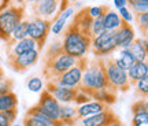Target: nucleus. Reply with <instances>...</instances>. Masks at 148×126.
<instances>
[{
	"instance_id": "6e6552de",
	"label": "nucleus",
	"mask_w": 148,
	"mask_h": 126,
	"mask_svg": "<svg viewBox=\"0 0 148 126\" xmlns=\"http://www.w3.org/2000/svg\"><path fill=\"white\" fill-rule=\"evenodd\" d=\"M40 56V51L38 49H32V51H26L19 55H14V56H8V66H10L15 73H25L27 68L34 66L38 60Z\"/></svg>"
},
{
	"instance_id": "a19ab883",
	"label": "nucleus",
	"mask_w": 148,
	"mask_h": 126,
	"mask_svg": "<svg viewBox=\"0 0 148 126\" xmlns=\"http://www.w3.org/2000/svg\"><path fill=\"white\" fill-rule=\"evenodd\" d=\"M16 1H18V3H21V4H22V1H23V0H16Z\"/></svg>"
},
{
	"instance_id": "5701e85b",
	"label": "nucleus",
	"mask_w": 148,
	"mask_h": 126,
	"mask_svg": "<svg viewBox=\"0 0 148 126\" xmlns=\"http://www.w3.org/2000/svg\"><path fill=\"white\" fill-rule=\"evenodd\" d=\"M16 107H18V97L14 92L0 96V112H4V111L16 108Z\"/></svg>"
},
{
	"instance_id": "6ab92c4d",
	"label": "nucleus",
	"mask_w": 148,
	"mask_h": 126,
	"mask_svg": "<svg viewBox=\"0 0 148 126\" xmlns=\"http://www.w3.org/2000/svg\"><path fill=\"white\" fill-rule=\"evenodd\" d=\"M73 22L75 23V26L78 27L84 34H86V36L90 37V25H92V18H90L89 14H88L86 7L82 8V10H79L78 12L75 14ZM90 38H92V37H90Z\"/></svg>"
},
{
	"instance_id": "423d86ee",
	"label": "nucleus",
	"mask_w": 148,
	"mask_h": 126,
	"mask_svg": "<svg viewBox=\"0 0 148 126\" xmlns=\"http://www.w3.org/2000/svg\"><path fill=\"white\" fill-rule=\"evenodd\" d=\"M88 62H89V60L86 59V56L78 59L73 67H70L69 70H66L63 74L58 75L56 78L51 79V81L58 85L66 86V88H77V89H78L81 78H82V73H84L85 67L88 66Z\"/></svg>"
},
{
	"instance_id": "0eeeda50",
	"label": "nucleus",
	"mask_w": 148,
	"mask_h": 126,
	"mask_svg": "<svg viewBox=\"0 0 148 126\" xmlns=\"http://www.w3.org/2000/svg\"><path fill=\"white\" fill-rule=\"evenodd\" d=\"M49 33H51V21L49 19L36 16L32 21H27V37L36 41L38 51L42 49Z\"/></svg>"
},
{
	"instance_id": "393cba45",
	"label": "nucleus",
	"mask_w": 148,
	"mask_h": 126,
	"mask_svg": "<svg viewBox=\"0 0 148 126\" xmlns=\"http://www.w3.org/2000/svg\"><path fill=\"white\" fill-rule=\"evenodd\" d=\"M127 4L134 14L148 12V0H127Z\"/></svg>"
},
{
	"instance_id": "a878e982",
	"label": "nucleus",
	"mask_w": 148,
	"mask_h": 126,
	"mask_svg": "<svg viewBox=\"0 0 148 126\" xmlns=\"http://www.w3.org/2000/svg\"><path fill=\"white\" fill-rule=\"evenodd\" d=\"M104 32V23H103V15L93 18L92 19V25H90V37L99 36L100 33Z\"/></svg>"
},
{
	"instance_id": "79ce46f5",
	"label": "nucleus",
	"mask_w": 148,
	"mask_h": 126,
	"mask_svg": "<svg viewBox=\"0 0 148 126\" xmlns=\"http://www.w3.org/2000/svg\"><path fill=\"white\" fill-rule=\"evenodd\" d=\"M69 1H74V3H75V1H77V0H69Z\"/></svg>"
},
{
	"instance_id": "c756f323",
	"label": "nucleus",
	"mask_w": 148,
	"mask_h": 126,
	"mask_svg": "<svg viewBox=\"0 0 148 126\" xmlns=\"http://www.w3.org/2000/svg\"><path fill=\"white\" fill-rule=\"evenodd\" d=\"M12 88H14V82L11 78H7V77L0 78V96L12 92Z\"/></svg>"
},
{
	"instance_id": "bb28decb",
	"label": "nucleus",
	"mask_w": 148,
	"mask_h": 126,
	"mask_svg": "<svg viewBox=\"0 0 148 126\" xmlns=\"http://www.w3.org/2000/svg\"><path fill=\"white\" fill-rule=\"evenodd\" d=\"M136 16V22H137L138 27L141 29L144 34V38H147V33H148V12H138V14H134Z\"/></svg>"
},
{
	"instance_id": "473e14b6",
	"label": "nucleus",
	"mask_w": 148,
	"mask_h": 126,
	"mask_svg": "<svg viewBox=\"0 0 148 126\" xmlns=\"http://www.w3.org/2000/svg\"><path fill=\"white\" fill-rule=\"evenodd\" d=\"M148 111V101L147 99H140L136 103H133L132 105V112L133 114H137V112H144Z\"/></svg>"
},
{
	"instance_id": "72a5a7b5",
	"label": "nucleus",
	"mask_w": 148,
	"mask_h": 126,
	"mask_svg": "<svg viewBox=\"0 0 148 126\" xmlns=\"http://www.w3.org/2000/svg\"><path fill=\"white\" fill-rule=\"evenodd\" d=\"M119 12H118V15H119V18L122 19V22H126V23H130V22L134 19L133 18V12L130 11V8H127V7H122V8H119Z\"/></svg>"
},
{
	"instance_id": "20e7f679",
	"label": "nucleus",
	"mask_w": 148,
	"mask_h": 126,
	"mask_svg": "<svg viewBox=\"0 0 148 126\" xmlns=\"http://www.w3.org/2000/svg\"><path fill=\"white\" fill-rule=\"evenodd\" d=\"M103 63H104V73L108 82V88L114 89L115 92H127L130 84L126 70L115 64L114 58H103Z\"/></svg>"
},
{
	"instance_id": "aec40b11",
	"label": "nucleus",
	"mask_w": 148,
	"mask_h": 126,
	"mask_svg": "<svg viewBox=\"0 0 148 126\" xmlns=\"http://www.w3.org/2000/svg\"><path fill=\"white\" fill-rule=\"evenodd\" d=\"M116 94H118V92H115L114 89H111V88H106V89L97 90V92H95V93H92L90 94V97H92V99H95L96 101L103 103V104L111 105L116 100Z\"/></svg>"
},
{
	"instance_id": "7c9ffc66",
	"label": "nucleus",
	"mask_w": 148,
	"mask_h": 126,
	"mask_svg": "<svg viewBox=\"0 0 148 126\" xmlns=\"http://www.w3.org/2000/svg\"><path fill=\"white\" fill-rule=\"evenodd\" d=\"M86 10H88L89 16L93 19V18H97L100 15H104V12L108 11L110 8L107 5H93V7H86Z\"/></svg>"
},
{
	"instance_id": "39448f33",
	"label": "nucleus",
	"mask_w": 148,
	"mask_h": 126,
	"mask_svg": "<svg viewBox=\"0 0 148 126\" xmlns=\"http://www.w3.org/2000/svg\"><path fill=\"white\" fill-rule=\"evenodd\" d=\"M25 10L22 5H8L0 11V40L7 41L11 32L23 19Z\"/></svg>"
},
{
	"instance_id": "dca6fc26",
	"label": "nucleus",
	"mask_w": 148,
	"mask_h": 126,
	"mask_svg": "<svg viewBox=\"0 0 148 126\" xmlns=\"http://www.w3.org/2000/svg\"><path fill=\"white\" fill-rule=\"evenodd\" d=\"M129 52L132 53L134 59L137 62H147V56H148V42H147V38H134L130 45L127 48Z\"/></svg>"
},
{
	"instance_id": "cd10ccee",
	"label": "nucleus",
	"mask_w": 148,
	"mask_h": 126,
	"mask_svg": "<svg viewBox=\"0 0 148 126\" xmlns=\"http://www.w3.org/2000/svg\"><path fill=\"white\" fill-rule=\"evenodd\" d=\"M133 86L136 88L137 94H140L143 99H147V96H148V77L147 78H143V79H140V81H137Z\"/></svg>"
},
{
	"instance_id": "58836bf2",
	"label": "nucleus",
	"mask_w": 148,
	"mask_h": 126,
	"mask_svg": "<svg viewBox=\"0 0 148 126\" xmlns=\"http://www.w3.org/2000/svg\"><path fill=\"white\" fill-rule=\"evenodd\" d=\"M1 77H4V71H3V68L0 67V78H1Z\"/></svg>"
},
{
	"instance_id": "2f4dec72",
	"label": "nucleus",
	"mask_w": 148,
	"mask_h": 126,
	"mask_svg": "<svg viewBox=\"0 0 148 126\" xmlns=\"http://www.w3.org/2000/svg\"><path fill=\"white\" fill-rule=\"evenodd\" d=\"M27 89L30 92H41L42 88V81L40 77H32L27 81Z\"/></svg>"
},
{
	"instance_id": "9d476101",
	"label": "nucleus",
	"mask_w": 148,
	"mask_h": 126,
	"mask_svg": "<svg viewBox=\"0 0 148 126\" xmlns=\"http://www.w3.org/2000/svg\"><path fill=\"white\" fill-rule=\"evenodd\" d=\"M44 89L48 90V92L52 94L53 97L58 100L60 104L74 103L75 96H77V93H78V89H77V88H66V86L55 84V82H52V81H48Z\"/></svg>"
},
{
	"instance_id": "9b49d317",
	"label": "nucleus",
	"mask_w": 148,
	"mask_h": 126,
	"mask_svg": "<svg viewBox=\"0 0 148 126\" xmlns=\"http://www.w3.org/2000/svg\"><path fill=\"white\" fill-rule=\"evenodd\" d=\"M60 0H37L36 3L32 4V11L37 18H44V19H52L53 15L56 14Z\"/></svg>"
},
{
	"instance_id": "b1692460",
	"label": "nucleus",
	"mask_w": 148,
	"mask_h": 126,
	"mask_svg": "<svg viewBox=\"0 0 148 126\" xmlns=\"http://www.w3.org/2000/svg\"><path fill=\"white\" fill-rule=\"evenodd\" d=\"M114 62H115V64H118L121 68L127 70V68L130 67V66H133L137 60L134 59V56H133L127 49H121V52H119V58H115L114 59Z\"/></svg>"
},
{
	"instance_id": "4be33fe9",
	"label": "nucleus",
	"mask_w": 148,
	"mask_h": 126,
	"mask_svg": "<svg viewBox=\"0 0 148 126\" xmlns=\"http://www.w3.org/2000/svg\"><path fill=\"white\" fill-rule=\"evenodd\" d=\"M27 37V21L25 19H22L15 27H14V30L11 32L10 34V38L7 40V44H11V42H15L18 40H22V38H25Z\"/></svg>"
},
{
	"instance_id": "f3484780",
	"label": "nucleus",
	"mask_w": 148,
	"mask_h": 126,
	"mask_svg": "<svg viewBox=\"0 0 148 126\" xmlns=\"http://www.w3.org/2000/svg\"><path fill=\"white\" fill-rule=\"evenodd\" d=\"M127 78H129V84L134 85L137 81L148 77V64L147 62H136L133 66L126 70Z\"/></svg>"
},
{
	"instance_id": "e433bc0d",
	"label": "nucleus",
	"mask_w": 148,
	"mask_h": 126,
	"mask_svg": "<svg viewBox=\"0 0 148 126\" xmlns=\"http://www.w3.org/2000/svg\"><path fill=\"white\" fill-rule=\"evenodd\" d=\"M114 5L116 10H119L122 7H127V0H114Z\"/></svg>"
},
{
	"instance_id": "c85d7f7f",
	"label": "nucleus",
	"mask_w": 148,
	"mask_h": 126,
	"mask_svg": "<svg viewBox=\"0 0 148 126\" xmlns=\"http://www.w3.org/2000/svg\"><path fill=\"white\" fill-rule=\"evenodd\" d=\"M132 126H148V111L133 114Z\"/></svg>"
},
{
	"instance_id": "4c0bfd02",
	"label": "nucleus",
	"mask_w": 148,
	"mask_h": 126,
	"mask_svg": "<svg viewBox=\"0 0 148 126\" xmlns=\"http://www.w3.org/2000/svg\"><path fill=\"white\" fill-rule=\"evenodd\" d=\"M107 126H125V125L121 122V119H119V118H116L115 121H112L110 125H107Z\"/></svg>"
},
{
	"instance_id": "37998d69",
	"label": "nucleus",
	"mask_w": 148,
	"mask_h": 126,
	"mask_svg": "<svg viewBox=\"0 0 148 126\" xmlns=\"http://www.w3.org/2000/svg\"><path fill=\"white\" fill-rule=\"evenodd\" d=\"M12 126H14V125H12ZM15 126H19V125H15Z\"/></svg>"
},
{
	"instance_id": "f257e3e1",
	"label": "nucleus",
	"mask_w": 148,
	"mask_h": 126,
	"mask_svg": "<svg viewBox=\"0 0 148 126\" xmlns=\"http://www.w3.org/2000/svg\"><path fill=\"white\" fill-rule=\"evenodd\" d=\"M108 88V82L104 73V63L103 58H96L92 62H88V66L85 67L82 73V78L79 82L78 90L85 92L86 94H92L97 90Z\"/></svg>"
},
{
	"instance_id": "f03ea898",
	"label": "nucleus",
	"mask_w": 148,
	"mask_h": 126,
	"mask_svg": "<svg viewBox=\"0 0 148 126\" xmlns=\"http://www.w3.org/2000/svg\"><path fill=\"white\" fill-rule=\"evenodd\" d=\"M60 45L63 52L75 59H81L85 58L86 53L90 51V37L84 34L75 26V23L71 22L64 32L63 41Z\"/></svg>"
},
{
	"instance_id": "ddd939ff",
	"label": "nucleus",
	"mask_w": 148,
	"mask_h": 126,
	"mask_svg": "<svg viewBox=\"0 0 148 126\" xmlns=\"http://www.w3.org/2000/svg\"><path fill=\"white\" fill-rule=\"evenodd\" d=\"M114 37H115L116 48L118 49H125L136 38V33H134V29H133L130 23L122 22L121 26L114 32Z\"/></svg>"
},
{
	"instance_id": "412c9836",
	"label": "nucleus",
	"mask_w": 148,
	"mask_h": 126,
	"mask_svg": "<svg viewBox=\"0 0 148 126\" xmlns=\"http://www.w3.org/2000/svg\"><path fill=\"white\" fill-rule=\"evenodd\" d=\"M103 23H104V30L115 32L118 27L121 26L122 19L119 18L118 12L108 10V11H106L104 15H103Z\"/></svg>"
},
{
	"instance_id": "ea45409f",
	"label": "nucleus",
	"mask_w": 148,
	"mask_h": 126,
	"mask_svg": "<svg viewBox=\"0 0 148 126\" xmlns=\"http://www.w3.org/2000/svg\"><path fill=\"white\" fill-rule=\"evenodd\" d=\"M26 1H27V3H30V4H33V3H36L37 0H26Z\"/></svg>"
},
{
	"instance_id": "c9c22d12",
	"label": "nucleus",
	"mask_w": 148,
	"mask_h": 126,
	"mask_svg": "<svg viewBox=\"0 0 148 126\" xmlns=\"http://www.w3.org/2000/svg\"><path fill=\"white\" fill-rule=\"evenodd\" d=\"M12 125H14V122L5 115V112H0V126H12Z\"/></svg>"
},
{
	"instance_id": "1a4fd4ad",
	"label": "nucleus",
	"mask_w": 148,
	"mask_h": 126,
	"mask_svg": "<svg viewBox=\"0 0 148 126\" xmlns=\"http://www.w3.org/2000/svg\"><path fill=\"white\" fill-rule=\"evenodd\" d=\"M36 107L41 111L42 114H45L48 118H51L52 121L59 122V111H60V103L53 97L48 90L42 89L40 100L36 104Z\"/></svg>"
},
{
	"instance_id": "4468645a",
	"label": "nucleus",
	"mask_w": 148,
	"mask_h": 126,
	"mask_svg": "<svg viewBox=\"0 0 148 126\" xmlns=\"http://www.w3.org/2000/svg\"><path fill=\"white\" fill-rule=\"evenodd\" d=\"M32 49H37V44L34 40L29 38V37H25V38L18 40L15 42L7 44V53H8V56L19 55V53H23L26 51H32Z\"/></svg>"
},
{
	"instance_id": "f8f14e48",
	"label": "nucleus",
	"mask_w": 148,
	"mask_h": 126,
	"mask_svg": "<svg viewBox=\"0 0 148 126\" xmlns=\"http://www.w3.org/2000/svg\"><path fill=\"white\" fill-rule=\"evenodd\" d=\"M116 118H118L116 114L108 107V108L97 112L95 115L79 119V126H107L112 121H115Z\"/></svg>"
},
{
	"instance_id": "7ed1b4c3",
	"label": "nucleus",
	"mask_w": 148,
	"mask_h": 126,
	"mask_svg": "<svg viewBox=\"0 0 148 126\" xmlns=\"http://www.w3.org/2000/svg\"><path fill=\"white\" fill-rule=\"evenodd\" d=\"M77 60L78 59L70 56L63 51L55 53V55H48L45 56V64L42 68V74L47 81H51V79L56 78L58 75L63 74L70 67H73L77 63Z\"/></svg>"
},
{
	"instance_id": "f704fd0d",
	"label": "nucleus",
	"mask_w": 148,
	"mask_h": 126,
	"mask_svg": "<svg viewBox=\"0 0 148 126\" xmlns=\"http://www.w3.org/2000/svg\"><path fill=\"white\" fill-rule=\"evenodd\" d=\"M23 126H47L45 123H42L41 121H38L37 118H34L33 115L26 114L25 119H23Z\"/></svg>"
},
{
	"instance_id": "2eb2a0df",
	"label": "nucleus",
	"mask_w": 148,
	"mask_h": 126,
	"mask_svg": "<svg viewBox=\"0 0 148 126\" xmlns=\"http://www.w3.org/2000/svg\"><path fill=\"white\" fill-rule=\"evenodd\" d=\"M110 105L103 104L100 101H96V100H90L88 103H84V104L77 105V116H78V121L82 119V118H86V116L95 115L100 111L108 108Z\"/></svg>"
},
{
	"instance_id": "a211bd4d",
	"label": "nucleus",
	"mask_w": 148,
	"mask_h": 126,
	"mask_svg": "<svg viewBox=\"0 0 148 126\" xmlns=\"http://www.w3.org/2000/svg\"><path fill=\"white\" fill-rule=\"evenodd\" d=\"M59 121L64 126H74L78 122L77 116V105L74 107L69 104H60V111H59Z\"/></svg>"
}]
</instances>
